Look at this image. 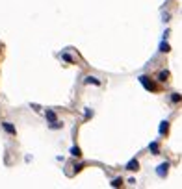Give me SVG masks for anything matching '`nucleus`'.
Returning <instances> with one entry per match:
<instances>
[{"label": "nucleus", "mask_w": 182, "mask_h": 189, "mask_svg": "<svg viewBox=\"0 0 182 189\" xmlns=\"http://www.w3.org/2000/svg\"><path fill=\"white\" fill-rule=\"evenodd\" d=\"M151 150L154 152V154H158V143H152V145H151Z\"/></svg>", "instance_id": "obj_13"}, {"label": "nucleus", "mask_w": 182, "mask_h": 189, "mask_svg": "<svg viewBox=\"0 0 182 189\" xmlns=\"http://www.w3.org/2000/svg\"><path fill=\"white\" fill-rule=\"evenodd\" d=\"M171 100H173L175 104H177V102H182V96H180L178 93H173V96H171Z\"/></svg>", "instance_id": "obj_11"}, {"label": "nucleus", "mask_w": 182, "mask_h": 189, "mask_svg": "<svg viewBox=\"0 0 182 189\" xmlns=\"http://www.w3.org/2000/svg\"><path fill=\"white\" fill-rule=\"evenodd\" d=\"M167 169H169V163H162V165L158 167V174H160V176H165V174H167Z\"/></svg>", "instance_id": "obj_2"}, {"label": "nucleus", "mask_w": 182, "mask_h": 189, "mask_svg": "<svg viewBox=\"0 0 182 189\" xmlns=\"http://www.w3.org/2000/svg\"><path fill=\"white\" fill-rule=\"evenodd\" d=\"M47 119H48L50 122H54V121H56V113H54V111H47Z\"/></svg>", "instance_id": "obj_9"}, {"label": "nucleus", "mask_w": 182, "mask_h": 189, "mask_svg": "<svg viewBox=\"0 0 182 189\" xmlns=\"http://www.w3.org/2000/svg\"><path fill=\"white\" fill-rule=\"evenodd\" d=\"M139 82H141L143 85H145V89H149V91H154V93H156V91H160V87L149 78V76H139Z\"/></svg>", "instance_id": "obj_1"}, {"label": "nucleus", "mask_w": 182, "mask_h": 189, "mask_svg": "<svg viewBox=\"0 0 182 189\" xmlns=\"http://www.w3.org/2000/svg\"><path fill=\"white\" fill-rule=\"evenodd\" d=\"M167 130H169V122L164 121V122H162V126H160V132H162V134H167Z\"/></svg>", "instance_id": "obj_5"}, {"label": "nucleus", "mask_w": 182, "mask_h": 189, "mask_svg": "<svg viewBox=\"0 0 182 189\" xmlns=\"http://www.w3.org/2000/svg\"><path fill=\"white\" fill-rule=\"evenodd\" d=\"M160 50H162V52H169V45H167V43H162V46H160Z\"/></svg>", "instance_id": "obj_12"}, {"label": "nucleus", "mask_w": 182, "mask_h": 189, "mask_svg": "<svg viewBox=\"0 0 182 189\" xmlns=\"http://www.w3.org/2000/svg\"><path fill=\"white\" fill-rule=\"evenodd\" d=\"M167 80H169V72L162 71V72H160V82H167Z\"/></svg>", "instance_id": "obj_6"}, {"label": "nucleus", "mask_w": 182, "mask_h": 189, "mask_svg": "<svg viewBox=\"0 0 182 189\" xmlns=\"http://www.w3.org/2000/svg\"><path fill=\"white\" fill-rule=\"evenodd\" d=\"M86 83H95V85H99V80H97V78H93V76H87V78H86Z\"/></svg>", "instance_id": "obj_8"}, {"label": "nucleus", "mask_w": 182, "mask_h": 189, "mask_svg": "<svg viewBox=\"0 0 182 189\" xmlns=\"http://www.w3.org/2000/svg\"><path fill=\"white\" fill-rule=\"evenodd\" d=\"M71 154H73L74 158H80V156H82V152H80L78 146H73V148H71Z\"/></svg>", "instance_id": "obj_7"}, {"label": "nucleus", "mask_w": 182, "mask_h": 189, "mask_svg": "<svg viewBox=\"0 0 182 189\" xmlns=\"http://www.w3.org/2000/svg\"><path fill=\"white\" fill-rule=\"evenodd\" d=\"M127 169H128V171H138V169H139V163L136 161V159H132V161L127 165Z\"/></svg>", "instance_id": "obj_4"}, {"label": "nucleus", "mask_w": 182, "mask_h": 189, "mask_svg": "<svg viewBox=\"0 0 182 189\" xmlns=\"http://www.w3.org/2000/svg\"><path fill=\"white\" fill-rule=\"evenodd\" d=\"M2 126H4V130H6V132H9L11 135H15V128H13V124H11V122H2Z\"/></svg>", "instance_id": "obj_3"}, {"label": "nucleus", "mask_w": 182, "mask_h": 189, "mask_svg": "<svg viewBox=\"0 0 182 189\" xmlns=\"http://www.w3.org/2000/svg\"><path fill=\"white\" fill-rule=\"evenodd\" d=\"M111 185H114V187H121L123 185V178H115L114 182H111Z\"/></svg>", "instance_id": "obj_10"}]
</instances>
